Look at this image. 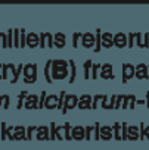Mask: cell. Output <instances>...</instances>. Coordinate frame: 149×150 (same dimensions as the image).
<instances>
[{
  "label": "cell",
  "mask_w": 149,
  "mask_h": 150,
  "mask_svg": "<svg viewBox=\"0 0 149 150\" xmlns=\"http://www.w3.org/2000/svg\"><path fill=\"white\" fill-rule=\"evenodd\" d=\"M53 44L58 47V49H62L65 46V35L62 33H58L53 35Z\"/></svg>",
  "instance_id": "16"
},
{
  "label": "cell",
  "mask_w": 149,
  "mask_h": 150,
  "mask_svg": "<svg viewBox=\"0 0 149 150\" xmlns=\"http://www.w3.org/2000/svg\"><path fill=\"white\" fill-rule=\"evenodd\" d=\"M90 71H92V60H87L84 63V78L86 80L90 78Z\"/></svg>",
  "instance_id": "24"
},
{
  "label": "cell",
  "mask_w": 149,
  "mask_h": 150,
  "mask_svg": "<svg viewBox=\"0 0 149 150\" xmlns=\"http://www.w3.org/2000/svg\"><path fill=\"white\" fill-rule=\"evenodd\" d=\"M134 102H136V97L133 94H128L127 97H124V103H123L121 108H124V109H127V108L134 109Z\"/></svg>",
  "instance_id": "21"
},
{
  "label": "cell",
  "mask_w": 149,
  "mask_h": 150,
  "mask_svg": "<svg viewBox=\"0 0 149 150\" xmlns=\"http://www.w3.org/2000/svg\"><path fill=\"white\" fill-rule=\"evenodd\" d=\"M69 66H71V78H69V83H74V78H76V63H74V60H69Z\"/></svg>",
  "instance_id": "26"
},
{
  "label": "cell",
  "mask_w": 149,
  "mask_h": 150,
  "mask_svg": "<svg viewBox=\"0 0 149 150\" xmlns=\"http://www.w3.org/2000/svg\"><path fill=\"white\" fill-rule=\"evenodd\" d=\"M63 129H65V138H66V140H71V138H72V135H71L69 129H72V127H71L68 122H65V124H63Z\"/></svg>",
  "instance_id": "25"
},
{
  "label": "cell",
  "mask_w": 149,
  "mask_h": 150,
  "mask_svg": "<svg viewBox=\"0 0 149 150\" xmlns=\"http://www.w3.org/2000/svg\"><path fill=\"white\" fill-rule=\"evenodd\" d=\"M136 40H137V46H139V47H143V43H142V35H140V34H136Z\"/></svg>",
  "instance_id": "31"
},
{
  "label": "cell",
  "mask_w": 149,
  "mask_h": 150,
  "mask_svg": "<svg viewBox=\"0 0 149 150\" xmlns=\"http://www.w3.org/2000/svg\"><path fill=\"white\" fill-rule=\"evenodd\" d=\"M134 71H136V66H133L131 63L123 65V83H127L130 78L134 77Z\"/></svg>",
  "instance_id": "4"
},
{
  "label": "cell",
  "mask_w": 149,
  "mask_h": 150,
  "mask_svg": "<svg viewBox=\"0 0 149 150\" xmlns=\"http://www.w3.org/2000/svg\"><path fill=\"white\" fill-rule=\"evenodd\" d=\"M41 40H40V47H46V43H47V47H52L53 46V41H52V35L50 34H40Z\"/></svg>",
  "instance_id": "19"
},
{
  "label": "cell",
  "mask_w": 149,
  "mask_h": 150,
  "mask_svg": "<svg viewBox=\"0 0 149 150\" xmlns=\"http://www.w3.org/2000/svg\"><path fill=\"white\" fill-rule=\"evenodd\" d=\"M134 37H136V34H130V35H128V47L133 46V40H134Z\"/></svg>",
  "instance_id": "32"
},
{
  "label": "cell",
  "mask_w": 149,
  "mask_h": 150,
  "mask_svg": "<svg viewBox=\"0 0 149 150\" xmlns=\"http://www.w3.org/2000/svg\"><path fill=\"white\" fill-rule=\"evenodd\" d=\"M78 106V97L74 96V94H69V96H65V102H63V109H62V113H66L68 109H74Z\"/></svg>",
  "instance_id": "3"
},
{
  "label": "cell",
  "mask_w": 149,
  "mask_h": 150,
  "mask_svg": "<svg viewBox=\"0 0 149 150\" xmlns=\"http://www.w3.org/2000/svg\"><path fill=\"white\" fill-rule=\"evenodd\" d=\"M37 138L38 140H50L49 128L47 127H38L37 128Z\"/></svg>",
  "instance_id": "17"
},
{
  "label": "cell",
  "mask_w": 149,
  "mask_h": 150,
  "mask_svg": "<svg viewBox=\"0 0 149 150\" xmlns=\"http://www.w3.org/2000/svg\"><path fill=\"white\" fill-rule=\"evenodd\" d=\"M44 106L47 109H55V108H59V96H55V94H50L46 97L44 100Z\"/></svg>",
  "instance_id": "8"
},
{
  "label": "cell",
  "mask_w": 149,
  "mask_h": 150,
  "mask_svg": "<svg viewBox=\"0 0 149 150\" xmlns=\"http://www.w3.org/2000/svg\"><path fill=\"white\" fill-rule=\"evenodd\" d=\"M148 69H149V68H148L145 63H139V65L136 66V71H134V77L139 78V80H146V78H149Z\"/></svg>",
  "instance_id": "5"
},
{
  "label": "cell",
  "mask_w": 149,
  "mask_h": 150,
  "mask_svg": "<svg viewBox=\"0 0 149 150\" xmlns=\"http://www.w3.org/2000/svg\"><path fill=\"white\" fill-rule=\"evenodd\" d=\"M84 132H86V128H83V127H74V128L71 129V135H72V138H76V140H83V138H86Z\"/></svg>",
  "instance_id": "10"
},
{
  "label": "cell",
  "mask_w": 149,
  "mask_h": 150,
  "mask_svg": "<svg viewBox=\"0 0 149 150\" xmlns=\"http://www.w3.org/2000/svg\"><path fill=\"white\" fill-rule=\"evenodd\" d=\"M27 94H28L27 91H21V93H19V102H18V109H21V108H22V99H25V97H27Z\"/></svg>",
  "instance_id": "27"
},
{
  "label": "cell",
  "mask_w": 149,
  "mask_h": 150,
  "mask_svg": "<svg viewBox=\"0 0 149 150\" xmlns=\"http://www.w3.org/2000/svg\"><path fill=\"white\" fill-rule=\"evenodd\" d=\"M101 77L102 78H105V80H112L114 78V74H112V65L111 63H105V65H102V68H101Z\"/></svg>",
  "instance_id": "7"
},
{
  "label": "cell",
  "mask_w": 149,
  "mask_h": 150,
  "mask_svg": "<svg viewBox=\"0 0 149 150\" xmlns=\"http://www.w3.org/2000/svg\"><path fill=\"white\" fill-rule=\"evenodd\" d=\"M14 138L15 140H27L24 127H14Z\"/></svg>",
  "instance_id": "15"
},
{
  "label": "cell",
  "mask_w": 149,
  "mask_h": 150,
  "mask_svg": "<svg viewBox=\"0 0 149 150\" xmlns=\"http://www.w3.org/2000/svg\"><path fill=\"white\" fill-rule=\"evenodd\" d=\"M25 43H27V41H25V31H24V30H21V43H19V46H21V47H24V46H25Z\"/></svg>",
  "instance_id": "29"
},
{
  "label": "cell",
  "mask_w": 149,
  "mask_h": 150,
  "mask_svg": "<svg viewBox=\"0 0 149 150\" xmlns=\"http://www.w3.org/2000/svg\"><path fill=\"white\" fill-rule=\"evenodd\" d=\"M102 68V65H99V63H93V66H92V71H90V78H98V71Z\"/></svg>",
  "instance_id": "23"
},
{
  "label": "cell",
  "mask_w": 149,
  "mask_h": 150,
  "mask_svg": "<svg viewBox=\"0 0 149 150\" xmlns=\"http://www.w3.org/2000/svg\"><path fill=\"white\" fill-rule=\"evenodd\" d=\"M68 75V63L62 59L52 60V80H63Z\"/></svg>",
  "instance_id": "1"
},
{
  "label": "cell",
  "mask_w": 149,
  "mask_h": 150,
  "mask_svg": "<svg viewBox=\"0 0 149 150\" xmlns=\"http://www.w3.org/2000/svg\"><path fill=\"white\" fill-rule=\"evenodd\" d=\"M95 40H96V37H95L93 34H90V33H86V34L81 37V44H83L84 47L90 49V47H93V44H95Z\"/></svg>",
  "instance_id": "9"
},
{
  "label": "cell",
  "mask_w": 149,
  "mask_h": 150,
  "mask_svg": "<svg viewBox=\"0 0 149 150\" xmlns=\"http://www.w3.org/2000/svg\"><path fill=\"white\" fill-rule=\"evenodd\" d=\"M25 108H27V109H34V108H38V106H37V96H36V94H30V96L27 97Z\"/></svg>",
  "instance_id": "20"
},
{
  "label": "cell",
  "mask_w": 149,
  "mask_h": 150,
  "mask_svg": "<svg viewBox=\"0 0 149 150\" xmlns=\"http://www.w3.org/2000/svg\"><path fill=\"white\" fill-rule=\"evenodd\" d=\"M112 129H114V137H115V140L117 141H120V140H123V135H121V125L120 124H114V127H112Z\"/></svg>",
  "instance_id": "22"
},
{
  "label": "cell",
  "mask_w": 149,
  "mask_h": 150,
  "mask_svg": "<svg viewBox=\"0 0 149 150\" xmlns=\"http://www.w3.org/2000/svg\"><path fill=\"white\" fill-rule=\"evenodd\" d=\"M2 71H3V65L0 63V78H3V74H2Z\"/></svg>",
  "instance_id": "34"
},
{
  "label": "cell",
  "mask_w": 149,
  "mask_h": 150,
  "mask_svg": "<svg viewBox=\"0 0 149 150\" xmlns=\"http://www.w3.org/2000/svg\"><path fill=\"white\" fill-rule=\"evenodd\" d=\"M37 80V65L36 63H28L24 66V81L27 84H31Z\"/></svg>",
  "instance_id": "2"
},
{
  "label": "cell",
  "mask_w": 149,
  "mask_h": 150,
  "mask_svg": "<svg viewBox=\"0 0 149 150\" xmlns=\"http://www.w3.org/2000/svg\"><path fill=\"white\" fill-rule=\"evenodd\" d=\"M99 138H102L105 141L111 140L112 138V127H108V125L102 127L101 128V132H99Z\"/></svg>",
  "instance_id": "14"
},
{
  "label": "cell",
  "mask_w": 149,
  "mask_h": 150,
  "mask_svg": "<svg viewBox=\"0 0 149 150\" xmlns=\"http://www.w3.org/2000/svg\"><path fill=\"white\" fill-rule=\"evenodd\" d=\"M127 43H128V40H127L125 34H123V33H120V34H117V35L114 37V44H115L117 47H120V49L125 47Z\"/></svg>",
  "instance_id": "13"
},
{
  "label": "cell",
  "mask_w": 149,
  "mask_h": 150,
  "mask_svg": "<svg viewBox=\"0 0 149 150\" xmlns=\"http://www.w3.org/2000/svg\"><path fill=\"white\" fill-rule=\"evenodd\" d=\"M81 37V34L80 33H76L74 34V41H72V46L74 47H78V38Z\"/></svg>",
  "instance_id": "28"
},
{
  "label": "cell",
  "mask_w": 149,
  "mask_h": 150,
  "mask_svg": "<svg viewBox=\"0 0 149 150\" xmlns=\"http://www.w3.org/2000/svg\"><path fill=\"white\" fill-rule=\"evenodd\" d=\"M92 103H93V97L89 96V94H84L78 99V106L80 109H90L92 108Z\"/></svg>",
  "instance_id": "6"
},
{
  "label": "cell",
  "mask_w": 149,
  "mask_h": 150,
  "mask_svg": "<svg viewBox=\"0 0 149 150\" xmlns=\"http://www.w3.org/2000/svg\"><path fill=\"white\" fill-rule=\"evenodd\" d=\"M101 41H102V46H103L105 49H109V47L114 44V37H112V34H109V33H103V34L101 35Z\"/></svg>",
  "instance_id": "12"
},
{
  "label": "cell",
  "mask_w": 149,
  "mask_h": 150,
  "mask_svg": "<svg viewBox=\"0 0 149 150\" xmlns=\"http://www.w3.org/2000/svg\"><path fill=\"white\" fill-rule=\"evenodd\" d=\"M27 44H28V47H31V49L37 47V46L40 44V35H37V34H34V33L28 34V35H27Z\"/></svg>",
  "instance_id": "11"
},
{
  "label": "cell",
  "mask_w": 149,
  "mask_h": 150,
  "mask_svg": "<svg viewBox=\"0 0 149 150\" xmlns=\"http://www.w3.org/2000/svg\"><path fill=\"white\" fill-rule=\"evenodd\" d=\"M143 38H145V41H143V49H148V47H149V34H143Z\"/></svg>",
  "instance_id": "30"
},
{
  "label": "cell",
  "mask_w": 149,
  "mask_h": 150,
  "mask_svg": "<svg viewBox=\"0 0 149 150\" xmlns=\"http://www.w3.org/2000/svg\"><path fill=\"white\" fill-rule=\"evenodd\" d=\"M146 106L149 108V91L146 93Z\"/></svg>",
  "instance_id": "33"
},
{
  "label": "cell",
  "mask_w": 149,
  "mask_h": 150,
  "mask_svg": "<svg viewBox=\"0 0 149 150\" xmlns=\"http://www.w3.org/2000/svg\"><path fill=\"white\" fill-rule=\"evenodd\" d=\"M137 138H140V132H139V128L133 125L127 131V140H137Z\"/></svg>",
  "instance_id": "18"
}]
</instances>
